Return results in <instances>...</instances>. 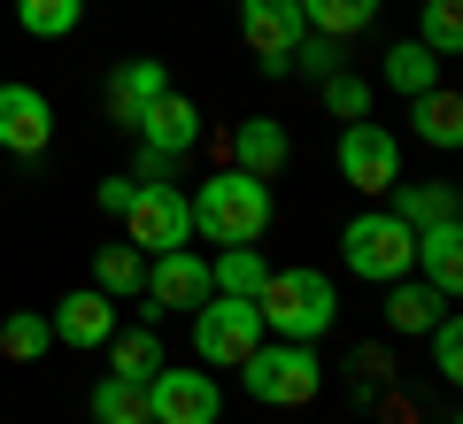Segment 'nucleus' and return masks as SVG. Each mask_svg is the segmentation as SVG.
<instances>
[{
    "mask_svg": "<svg viewBox=\"0 0 463 424\" xmlns=\"http://www.w3.org/2000/svg\"><path fill=\"white\" fill-rule=\"evenodd\" d=\"M100 424H147V417H100Z\"/></svg>",
    "mask_w": 463,
    "mask_h": 424,
    "instance_id": "34",
    "label": "nucleus"
},
{
    "mask_svg": "<svg viewBox=\"0 0 463 424\" xmlns=\"http://www.w3.org/2000/svg\"><path fill=\"white\" fill-rule=\"evenodd\" d=\"M294 155L279 116H248V124H232V170H255V178H279V163Z\"/></svg>",
    "mask_w": 463,
    "mask_h": 424,
    "instance_id": "16",
    "label": "nucleus"
},
{
    "mask_svg": "<svg viewBox=\"0 0 463 424\" xmlns=\"http://www.w3.org/2000/svg\"><path fill=\"white\" fill-rule=\"evenodd\" d=\"M394 193V216L410 231H425V224H448V216H463V193L448 178H417V185H386Z\"/></svg>",
    "mask_w": 463,
    "mask_h": 424,
    "instance_id": "20",
    "label": "nucleus"
},
{
    "mask_svg": "<svg viewBox=\"0 0 463 424\" xmlns=\"http://www.w3.org/2000/svg\"><path fill=\"white\" fill-rule=\"evenodd\" d=\"M417 270H425L432 294L456 301V286H463V216H448V224H425V231H417Z\"/></svg>",
    "mask_w": 463,
    "mask_h": 424,
    "instance_id": "15",
    "label": "nucleus"
},
{
    "mask_svg": "<svg viewBox=\"0 0 463 424\" xmlns=\"http://www.w3.org/2000/svg\"><path fill=\"white\" fill-rule=\"evenodd\" d=\"M379 8H386V0H301V24L347 47L355 32H371V24H379Z\"/></svg>",
    "mask_w": 463,
    "mask_h": 424,
    "instance_id": "22",
    "label": "nucleus"
},
{
    "mask_svg": "<svg viewBox=\"0 0 463 424\" xmlns=\"http://www.w3.org/2000/svg\"><path fill=\"white\" fill-rule=\"evenodd\" d=\"M54 347H78V355H93V347H109V332H116V301L100 294V286H78V294H62L54 301Z\"/></svg>",
    "mask_w": 463,
    "mask_h": 424,
    "instance_id": "12",
    "label": "nucleus"
},
{
    "mask_svg": "<svg viewBox=\"0 0 463 424\" xmlns=\"http://www.w3.org/2000/svg\"><path fill=\"white\" fill-rule=\"evenodd\" d=\"M432 371H440L448 386L463 378V325H456V309H448L440 325H432Z\"/></svg>",
    "mask_w": 463,
    "mask_h": 424,
    "instance_id": "31",
    "label": "nucleus"
},
{
    "mask_svg": "<svg viewBox=\"0 0 463 424\" xmlns=\"http://www.w3.org/2000/svg\"><path fill=\"white\" fill-rule=\"evenodd\" d=\"M224 417V386L209 371H155L147 378V424H216Z\"/></svg>",
    "mask_w": 463,
    "mask_h": 424,
    "instance_id": "8",
    "label": "nucleus"
},
{
    "mask_svg": "<svg viewBox=\"0 0 463 424\" xmlns=\"http://www.w3.org/2000/svg\"><path fill=\"white\" fill-rule=\"evenodd\" d=\"M132 131H139V147H155V155H170V163H185V155L201 147V108H194L185 93H163Z\"/></svg>",
    "mask_w": 463,
    "mask_h": 424,
    "instance_id": "13",
    "label": "nucleus"
},
{
    "mask_svg": "<svg viewBox=\"0 0 463 424\" xmlns=\"http://www.w3.org/2000/svg\"><path fill=\"white\" fill-rule=\"evenodd\" d=\"M163 93H170V70H163V62H116V70H109V93H100V100H109V124L132 131Z\"/></svg>",
    "mask_w": 463,
    "mask_h": 424,
    "instance_id": "14",
    "label": "nucleus"
},
{
    "mask_svg": "<svg viewBox=\"0 0 463 424\" xmlns=\"http://www.w3.org/2000/svg\"><path fill=\"white\" fill-rule=\"evenodd\" d=\"M93 417H147V386H132V378H100V386H93Z\"/></svg>",
    "mask_w": 463,
    "mask_h": 424,
    "instance_id": "29",
    "label": "nucleus"
},
{
    "mask_svg": "<svg viewBox=\"0 0 463 424\" xmlns=\"http://www.w3.org/2000/svg\"><path fill=\"white\" fill-rule=\"evenodd\" d=\"M163 363H170V355H163V340H155V325H116V332H109V378L147 386Z\"/></svg>",
    "mask_w": 463,
    "mask_h": 424,
    "instance_id": "19",
    "label": "nucleus"
},
{
    "mask_svg": "<svg viewBox=\"0 0 463 424\" xmlns=\"http://www.w3.org/2000/svg\"><path fill=\"white\" fill-rule=\"evenodd\" d=\"M417 39H425L432 54H463V0H425V16H417Z\"/></svg>",
    "mask_w": 463,
    "mask_h": 424,
    "instance_id": "27",
    "label": "nucleus"
},
{
    "mask_svg": "<svg viewBox=\"0 0 463 424\" xmlns=\"http://www.w3.org/2000/svg\"><path fill=\"white\" fill-rule=\"evenodd\" d=\"M347 378H364V386H386V378H394L386 347H355V355H347Z\"/></svg>",
    "mask_w": 463,
    "mask_h": 424,
    "instance_id": "32",
    "label": "nucleus"
},
{
    "mask_svg": "<svg viewBox=\"0 0 463 424\" xmlns=\"http://www.w3.org/2000/svg\"><path fill=\"white\" fill-rule=\"evenodd\" d=\"M139 278H147V255H139L132 240H124V247H100V255H93V286H100L109 301H132Z\"/></svg>",
    "mask_w": 463,
    "mask_h": 424,
    "instance_id": "24",
    "label": "nucleus"
},
{
    "mask_svg": "<svg viewBox=\"0 0 463 424\" xmlns=\"http://www.w3.org/2000/svg\"><path fill=\"white\" fill-rule=\"evenodd\" d=\"M294 70L325 85L332 70H347V62H340V39H325V32H301V47H294Z\"/></svg>",
    "mask_w": 463,
    "mask_h": 424,
    "instance_id": "30",
    "label": "nucleus"
},
{
    "mask_svg": "<svg viewBox=\"0 0 463 424\" xmlns=\"http://www.w3.org/2000/svg\"><path fill=\"white\" fill-rule=\"evenodd\" d=\"M47 139H54V100L39 93V85H0V147L8 155H24V163H39L47 155Z\"/></svg>",
    "mask_w": 463,
    "mask_h": 424,
    "instance_id": "11",
    "label": "nucleus"
},
{
    "mask_svg": "<svg viewBox=\"0 0 463 424\" xmlns=\"http://www.w3.org/2000/svg\"><path fill=\"white\" fill-rule=\"evenodd\" d=\"M240 386H248L263 409H301V401L325 393V363H317L309 340H263L248 363H240Z\"/></svg>",
    "mask_w": 463,
    "mask_h": 424,
    "instance_id": "3",
    "label": "nucleus"
},
{
    "mask_svg": "<svg viewBox=\"0 0 463 424\" xmlns=\"http://www.w3.org/2000/svg\"><path fill=\"white\" fill-rule=\"evenodd\" d=\"M16 24L32 39H70L85 24V0H16Z\"/></svg>",
    "mask_w": 463,
    "mask_h": 424,
    "instance_id": "26",
    "label": "nucleus"
},
{
    "mask_svg": "<svg viewBox=\"0 0 463 424\" xmlns=\"http://www.w3.org/2000/svg\"><path fill=\"white\" fill-rule=\"evenodd\" d=\"M139 294H147L155 309H201V301L216 294V286H209V255H194V247H163V255H147Z\"/></svg>",
    "mask_w": 463,
    "mask_h": 424,
    "instance_id": "10",
    "label": "nucleus"
},
{
    "mask_svg": "<svg viewBox=\"0 0 463 424\" xmlns=\"http://www.w3.org/2000/svg\"><path fill=\"white\" fill-rule=\"evenodd\" d=\"M255 309H263L270 340H309L317 347L332 325H340V286H332L325 270H309V262H294V270H270L263 278Z\"/></svg>",
    "mask_w": 463,
    "mask_h": 424,
    "instance_id": "2",
    "label": "nucleus"
},
{
    "mask_svg": "<svg viewBox=\"0 0 463 424\" xmlns=\"http://www.w3.org/2000/svg\"><path fill=\"white\" fill-rule=\"evenodd\" d=\"M132 193H139V178H100V185H93L100 216H124V209H132Z\"/></svg>",
    "mask_w": 463,
    "mask_h": 424,
    "instance_id": "33",
    "label": "nucleus"
},
{
    "mask_svg": "<svg viewBox=\"0 0 463 424\" xmlns=\"http://www.w3.org/2000/svg\"><path fill=\"white\" fill-rule=\"evenodd\" d=\"M116 224H124V240H132L139 255H163V247H185V240H194V201L163 178V185H139L132 209L116 216Z\"/></svg>",
    "mask_w": 463,
    "mask_h": 424,
    "instance_id": "6",
    "label": "nucleus"
},
{
    "mask_svg": "<svg viewBox=\"0 0 463 424\" xmlns=\"http://www.w3.org/2000/svg\"><path fill=\"white\" fill-rule=\"evenodd\" d=\"M47 347H54V325L39 309L0 316V355H8V363H47Z\"/></svg>",
    "mask_w": 463,
    "mask_h": 424,
    "instance_id": "25",
    "label": "nucleus"
},
{
    "mask_svg": "<svg viewBox=\"0 0 463 424\" xmlns=\"http://www.w3.org/2000/svg\"><path fill=\"white\" fill-rule=\"evenodd\" d=\"M340 255H347V270L364 278V286H394V278L417 270V231L402 224L394 209H364V216H347Z\"/></svg>",
    "mask_w": 463,
    "mask_h": 424,
    "instance_id": "4",
    "label": "nucleus"
},
{
    "mask_svg": "<svg viewBox=\"0 0 463 424\" xmlns=\"http://www.w3.org/2000/svg\"><path fill=\"white\" fill-rule=\"evenodd\" d=\"M340 178L355 185V193H386V185H402V139L386 124H347L340 131Z\"/></svg>",
    "mask_w": 463,
    "mask_h": 424,
    "instance_id": "9",
    "label": "nucleus"
},
{
    "mask_svg": "<svg viewBox=\"0 0 463 424\" xmlns=\"http://www.w3.org/2000/svg\"><path fill=\"white\" fill-rule=\"evenodd\" d=\"M379 85H386V93H402V100L432 93V85H440V54H432L425 39H394L386 62H379Z\"/></svg>",
    "mask_w": 463,
    "mask_h": 424,
    "instance_id": "18",
    "label": "nucleus"
},
{
    "mask_svg": "<svg viewBox=\"0 0 463 424\" xmlns=\"http://www.w3.org/2000/svg\"><path fill=\"white\" fill-rule=\"evenodd\" d=\"M448 309H456V301H448V294H432V286H425L417 270L386 286V332H432Z\"/></svg>",
    "mask_w": 463,
    "mask_h": 424,
    "instance_id": "17",
    "label": "nucleus"
},
{
    "mask_svg": "<svg viewBox=\"0 0 463 424\" xmlns=\"http://www.w3.org/2000/svg\"><path fill=\"white\" fill-rule=\"evenodd\" d=\"M410 124H417L425 147H463V100L448 93V85H432V93L410 100Z\"/></svg>",
    "mask_w": 463,
    "mask_h": 424,
    "instance_id": "21",
    "label": "nucleus"
},
{
    "mask_svg": "<svg viewBox=\"0 0 463 424\" xmlns=\"http://www.w3.org/2000/svg\"><path fill=\"white\" fill-rule=\"evenodd\" d=\"M263 278H270V262L255 247H216V262H209V286L216 294H240V301L263 294Z\"/></svg>",
    "mask_w": 463,
    "mask_h": 424,
    "instance_id": "23",
    "label": "nucleus"
},
{
    "mask_svg": "<svg viewBox=\"0 0 463 424\" xmlns=\"http://www.w3.org/2000/svg\"><path fill=\"white\" fill-rule=\"evenodd\" d=\"M263 340H270V332H263V309L240 301V294H209V301L194 309V355L209 363V371H240Z\"/></svg>",
    "mask_w": 463,
    "mask_h": 424,
    "instance_id": "5",
    "label": "nucleus"
},
{
    "mask_svg": "<svg viewBox=\"0 0 463 424\" xmlns=\"http://www.w3.org/2000/svg\"><path fill=\"white\" fill-rule=\"evenodd\" d=\"M301 0H240V39L270 78H294V47H301Z\"/></svg>",
    "mask_w": 463,
    "mask_h": 424,
    "instance_id": "7",
    "label": "nucleus"
},
{
    "mask_svg": "<svg viewBox=\"0 0 463 424\" xmlns=\"http://www.w3.org/2000/svg\"><path fill=\"white\" fill-rule=\"evenodd\" d=\"M317 93H325V108L340 116V124H364V116H371V78H355V70H332Z\"/></svg>",
    "mask_w": 463,
    "mask_h": 424,
    "instance_id": "28",
    "label": "nucleus"
},
{
    "mask_svg": "<svg viewBox=\"0 0 463 424\" xmlns=\"http://www.w3.org/2000/svg\"><path fill=\"white\" fill-rule=\"evenodd\" d=\"M194 231L209 247H255L270 231V178H255V170H216L209 185H194Z\"/></svg>",
    "mask_w": 463,
    "mask_h": 424,
    "instance_id": "1",
    "label": "nucleus"
}]
</instances>
